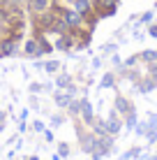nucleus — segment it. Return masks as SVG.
<instances>
[{
  "label": "nucleus",
  "mask_w": 157,
  "mask_h": 160,
  "mask_svg": "<svg viewBox=\"0 0 157 160\" xmlns=\"http://www.w3.org/2000/svg\"><path fill=\"white\" fill-rule=\"evenodd\" d=\"M148 130H145V139L148 144H155L157 142V114H148Z\"/></svg>",
  "instance_id": "12"
},
{
  "label": "nucleus",
  "mask_w": 157,
  "mask_h": 160,
  "mask_svg": "<svg viewBox=\"0 0 157 160\" xmlns=\"http://www.w3.org/2000/svg\"><path fill=\"white\" fill-rule=\"evenodd\" d=\"M21 56H23V58H30V60L42 58V56H39V42H37L35 35H32V37H25V40L21 42Z\"/></svg>",
  "instance_id": "4"
},
{
  "label": "nucleus",
  "mask_w": 157,
  "mask_h": 160,
  "mask_svg": "<svg viewBox=\"0 0 157 160\" xmlns=\"http://www.w3.org/2000/svg\"><path fill=\"white\" fill-rule=\"evenodd\" d=\"M102 63H104V60H102L99 56H97V58H93V63H90V65H93V68L97 70V68H102Z\"/></svg>",
  "instance_id": "33"
},
{
  "label": "nucleus",
  "mask_w": 157,
  "mask_h": 160,
  "mask_svg": "<svg viewBox=\"0 0 157 160\" xmlns=\"http://www.w3.org/2000/svg\"><path fill=\"white\" fill-rule=\"evenodd\" d=\"M145 130H148V121H141V123L134 125V132H136L139 137H145Z\"/></svg>",
  "instance_id": "25"
},
{
  "label": "nucleus",
  "mask_w": 157,
  "mask_h": 160,
  "mask_svg": "<svg viewBox=\"0 0 157 160\" xmlns=\"http://www.w3.org/2000/svg\"><path fill=\"white\" fill-rule=\"evenodd\" d=\"M90 156H93L90 160H102V156H97V153H90Z\"/></svg>",
  "instance_id": "35"
},
{
  "label": "nucleus",
  "mask_w": 157,
  "mask_h": 160,
  "mask_svg": "<svg viewBox=\"0 0 157 160\" xmlns=\"http://www.w3.org/2000/svg\"><path fill=\"white\" fill-rule=\"evenodd\" d=\"M30 130H32V132H44V130H46V125L42 123L39 118H37V121H32V123H30Z\"/></svg>",
  "instance_id": "26"
},
{
  "label": "nucleus",
  "mask_w": 157,
  "mask_h": 160,
  "mask_svg": "<svg viewBox=\"0 0 157 160\" xmlns=\"http://www.w3.org/2000/svg\"><path fill=\"white\" fill-rule=\"evenodd\" d=\"M12 56H21V42L16 37L5 35L0 40V58H12Z\"/></svg>",
  "instance_id": "2"
},
{
  "label": "nucleus",
  "mask_w": 157,
  "mask_h": 160,
  "mask_svg": "<svg viewBox=\"0 0 157 160\" xmlns=\"http://www.w3.org/2000/svg\"><path fill=\"white\" fill-rule=\"evenodd\" d=\"M116 84H118L116 70H109V72H104V77H102V81L97 84V88H99V91H106V88H116Z\"/></svg>",
  "instance_id": "13"
},
{
  "label": "nucleus",
  "mask_w": 157,
  "mask_h": 160,
  "mask_svg": "<svg viewBox=\"0 0 157 160\" xmlns=\"http://www.w3.org/2000/svg\"><path fill=\"white\" fill-rule=\"evenodd\" d=\"M53 84H56V88H60V91H67L69 86H74L76 84V79H74V74H69V72H58V74H53Z\"/></svg>",
  "instance_id": "11"
},
{
  "label": "nucleus",
  "mask_w": 157,
  "mask_h": 160,
  "mask_svg": "<svg viewBox=\"0 0 157 160\" xmlns=\"http://www.w3.org/2000/svg\"><path fill=\"white\" fill-rule=\"evenodd\" d=\"M23 160H39L37 156H28V158H23Z\"/></svg>",
  "instance_id": "36"
},
{
  "label": "nucleus",
  "mask_w": 157,
  "mask_h": 160,
  "mask_svg": "<svg viewBox=\"0 0 157 160\" xmlns=\"http://www.w3.org/2000/svg\"><path fill=\"white\" fill-rule=\"evenodd\" d=\"M28 93H35V95L44 93V81H30L28 84Z\"/></svg>",
  "instance_id": "23"
},
{
  "label": "nucleus",
  "mask_w": 157,
  "mask_h": 160,
  "mask_svg": "<svg viewBox=\"0 0 157 160\" xmlns=\"http://www.w3.org/2000/svg\"><path fill=\"white\" fill-rule=\"evenodd\" d=\"M42 135H44V139H46V142H53V132H51V130H44Z\"/></svg>",
  "instance_id": "34"
},
{
  "label": "nucleus",
  "mask_w": 157,
  "mask_h": 160,
  "mask_svg": "<svg viewBox=\"0 0 157 160\" xmlns=\"http://www.w3.org/2000/svg\"><path fill=\"white\" fill-rule=\"evenodd\" d=\"M51 98H53V104H56L58 109H67L69 102H72L76 95H72L69 91H60V88H56V91L51 93Z\"/></svg>",
  "instance_id": "10"
},
{
  "label": "nucleus",
  "mask_w": 157,
  "mask_h": 160,
  "mask_svg": "<svg viewBox=\"0 0 157 160\" xmlns=\"http://www.w3.org/2000/svg\"><path fill=\"white\" fill-rule=\"evenodd\" d=\"M56 153L65 160V158H69V156H72V146H69L67 142H60V144H58V151H56Z\"/></svg>",
  "instance_id": "21"
},
{
  "label": "nucleus",
  "mask_w": 157,
  "mask_h": 160,
  "mask_svg": "<svg viewBox=\"0 0 157 160\" xmlns=\"http://www.w3.org/2000/svg\"><path fill=\"white\" fill-rule=\"evenodd\" d=\"M28 104L32 109H42V102H39V98L35 95V93H30V98H28Z\"/></svg>",
  "instance_id": "28"
},
{
  "label": "nucleus",
  "mask_w": 157,
  "mask_h": 160,
  "mask_svg": "<svg viewBox=\"0 0 157 160\" xmlns=\"http://www.w3.org/2000/svg\"><path fill=\"white\" fill-rule=\"evenodd\" d=\"M99 51H102V53H116V51H118V44H116V42L102 44V47H99Z\"/></svg>",
  "instance_id": "24"
},
{
  "label": "nucleus",
  "mask_w": 157,
  "mask_h": 160,
  "mask_svg": "<svg viewBox=\"0 0 157 160\" xmlns=\"http://www.w3.org/2000/svg\"><path fill=\"white\" fill-rule=\"evenodd\" d=\"M155 156H157V146H155Z\"/></svg>",
  "instance_id": "39"
},
{
  "label": "nucleus",
  "mask_w": 157,
  "mask_h": 160,
  "mask_svg": "<svg viewBox=\"0 0 157 160\" xmlns=\"http://www.w3.org/2000/svg\"><path fill=\"white\" fill-rule=\"evenodd\" d=\"M25 130H28V123H25V118H19V132L23 135Z\"/></svg>",
  "instance_id": "32"
},
{
  "label": "nucleus",
  "mask_w": 157,
  "mask_h": 160,
  "mask_svg": "<svg viewBox=\"0 0 157 160\" xmlns=\"http://www.w3.org/2000/svg\"><path fill=\"white\" fill-rule=\"evenodd\" d=\"M143 156V148L141 146H132V148H129V151H125V153H122V158L120 160H136V158H141Z\"/></svg>",
  "instance_id": "19"
},
{
  "label": "nucleus",
  "mask_w": 157,
  "mask_h": 160,
  "mask_svg": "<svg viewBox=\"0 0 157 160\" xmlns=\"http://www.w3.org/2000/svg\"><path fill=\"white\" fill-rule=\"evenodd\" d=\"M67 112H60V114H53V116H51V125H53V128H58V125H62V123H67Z\"/></svg>",
  "instance_id": "22"
},
{
  "label": "nucleus",
  "mask_w": 157,
  "mask_h": 160,
  "mask_svg": "<svg viewBox=\"0 0 157 160\" xmlns=\"http://www.w3.org/2000/svg\"><path fill=\"white\" fill-rule=\"evenodd\" d=\"M153 19H155V9H145V12H141L136 16V21H134V28H139V26H148V23H153Z\"/></svg>",
  "instance_id": "17"
},
{
  "label": "nucleus",
  "mask_w": 157,
  "mask_h": 160,
  "mask_svg": "<svg viewBox=\"0 0 157 160\" xmlns=\"http://www.w3.org/2000/svg\"><path fill=\"white\" fill-rule=\"evenodd\" d=\"M120 7V0H93V12L99 19H111Z\"/></svg>",
  "instance_id": "1"
},
{
  "label": "nucleus",
  "mask_w": 157,
  "mask_h": 160,
  "mask_svg": "<svg viewBox=\"0 0 157 160\" xmlns=\"http://www.w3.org/2000/svg\"><path fill=\"white\" fill-rule=\"evenodd\" d=\"M53 160H62L60 156H58V153H53Z\"/></svg>",
  "instance_id": "37"
},
{
  "label": "nucleus",
  "mask_w": 157,
  "mask_h": 160,
  "mask_svg": "<svg viewBox=\"0 0 157 160\" xmlns=\"http://www.w3.org/2000/svg\"><path fill=\"white\" fill-rule=\"evenodd\" d=\"M53 2H56V0H28L25 7H28V14L30 16H37V14L48 12V9L53 7Z\"/></svg>",
  "instance_id": "8"
},
{
  "label": "nucleus",
  "mask_w": 157,
  "mask_h": 160,
  "mask_svg": "<svg viewBox=\"0 0 157 160\" xmlns=\"http://www.w3.org/2000/svg\"><path fill=\"white\" fill-rule=\"evenodd\" d=\"M125 130V123H122V116L116 112V109H111V114H109V118H106V132L113 137H118L120 132Z\"/></svg>",
  "instance_id": "5"
},
{
  "label": "nucleus",
  "mask_w": 157,
  "mask_h": 160,
  "mask_svg": "<svg viewBox=\"0 0 157 160\" xmlns=\"http://www.w3.org/2000/svg\"><path fill=\"white\" fill-rule=\"evenodd\" d=\"M109 63H111V65H113V68H116V70H118V68H122V58L118 56V51H116V53H111Z\"/></svg>",
  "instance_id": "27"
},
{
  "label": "nucleus",
  "mask_w": 157,
  "mask_h": 160,
  "mask_svg": "<svg viewBox=\"0 0 157 160\" xmlns=\"http://www.w3.org/2000/svg\"><path fill=\"white\" fill-rule=\"evenodd\" d=\"M69 7L76 9L81 16H85V14L93 12V0H72V5H69Z\"/></svg>",
  "instance_id": "15"
},
{
  "label": "nucleus",
  "mask_w": 157,
  "mask_h": 160,
  "mask_svg": "<svg viewBox=\"0 0 157 160\" xmlns=\"http://www.w3.org/2000/svg\"><path fill=\"white\" fill-rule=\"evenodd\" d=\"M53 49L60 51V53H72L74 51V35H72V30L56 35V40H53Z\"/></svg>",
  "instance_id": "3"
},
{
  "label": "nucleus",
  "mask_w": 157,
  "mask_h": 160,
  "mask_svg": "<svg viewBox=\"0 0 157 160\" xmlns=\"http://www.w3.org/2000/svg\"><path fill=\"white\" fill-rule=\"evenodd\" d=\"M5 125H7V114L0 109V132H5Z\"/></svg>",
  "instance_id": "30"
},
{
  "label": "nucleus",
  "mask_w": 157,
  "mask_h": 160,
  "mask_svg": "<svg viewBox=\"0 0 157 160\" xmlns=\"http://www.w3.org/2000/svg\"><path fill=\"white\" fill-rule=\"evenodd\" d=\"M113 109H116V112L120 114V116H125V114H129V112H132V109H136V107H134V102L129 100L127 95H122V93H118V95L113 98Z\"/></svg>",
  "instance_id": "9"
},
{
  "label": "nucleus",
  "mask_w": 157,
  "mask_h": 160,
  "mask_svg": "<svg viewBox=\"0 0 157 160\" xmlns=\"http://www.w3.org/2000/svg\"><path fill=\"white\" fill-rule=\"evenodd\" d=\"M122 123H125V128H134V125L139 123V116H136V109H132L129 114L122 116Z\"/></svg>",
  "instance_id": "20"
},
{
  "label": "nucleus",
  "mask_w": 157,
  "mask_h": 160,
  "mask_svg": "<svg viewBox=\"0 0 157 160\" xmlns=\"http://www.w3.org/2000/svg\"><path fill=\"white\" fill-rule=\"evenodd\" d=\"M113 142H116V137L113 135H104V137H97V142H95V151L97 156H109V153H113Z\"/></svg>",
  "instance_id": "6"
},
{
  "label": "nucleus",
  "mask_w": 157,
  "mask_h": 160,
  "mask_svg": "<svg viewBox=\"0 0 157 160\" xmlns=\"http://www.w3.org/2000/svg\"><path fill=\"white\" fill-rule=\"evenodd\" d=\"M145 32H148L153 40H157V21H153V23H148L145 26Z\"/></svg>",
  "instance_id": "29"
},
{
  "label": "nucleus",
  "mask_w": 157,
  "mask_h": 160,
  "mask_svg": "<svg viewBox=\"0 0 157 160\" xmlns=\"http://www.w3.org/2000/svg\"><path fill=\"white\" fill-rule=\"evenodd\" d=\"M79 100H81V114H79V118L90 128V125H93V121H95V107H93V102H90L85 95H81Z\"/></svg>",
  "instance_id": "7"
},
{
  "label": "nucleus",
  "mask_w": 157,
  "mask_h": 160,
  "mask_svg": "<svg viewBox=\"0 0 157 160\" xmlns=\"http://www.w3.org/2000/svg\"><path fill=\"white\" fill-rule=\"evenodd\" d=\"M136 56H139V63H141V65L157 63V49H143V51H139Z\"/></svg>",
  "instance_id": "16"
},
{
  "label": "nucleus",
  "mask_w": 157,
  "mask_h": 160,
  "mask_svg": "<svg viewBox=\"0 0 157 160\" xmlns=\"http://www.w3.org/2000/svg\"><path fill=\"white\" fill-rule=\"evenodd\" d=\"M5 35H7V21H5V19H0V40H2Z\"/></svg>",
  "instance_id": "31"
},
{
  "label": "nucleus",
  "mask_w": 157,
  "mask_h": 160,
  "mask_svg": "<svg viewBox=\"0 0 157 160\" xmlns=\"http://www.w3.org/2000/svg\"><path fill=\"white\" fill-rule=\"evenodd\" d=\"M37 42H39V56H51L56 49H53V42L48 40L46 35H35Z\"/></svg>",
  "instance_id": "14"
},
{
  "label": "nucleus",
  "mask_w": 157,
  "mask_h": 160,
  "mask_svg": "<svg viewBox=\"0 0 157 160\" xmlns=\"http://www.w3.org/2000/svg\"><path fill=\"white\" fill-rule=\"evenodd\" d=\"M148 160H157V156H150V158H148Z\"/></svg>",
  "instance_id": "38"
},
{
  "label": "nucleus",
  "mask_w": 157,
  "mask_h": 160,
  "mask_svg": "<svg viewBox=\"0 0 157 160\" xmlns=\"http://www.w3.org/2000/svg\"><path fill=\"white\" fill-rule=\"evenodd\" d=\"M60 60H44V72L46 74H58L60 72Z\"/></svg>",
  "instance_id": "18"
}]
</instances>
